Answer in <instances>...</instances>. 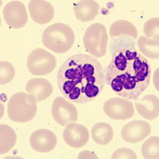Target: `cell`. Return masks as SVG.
Returning <instances> with one entry per match:
<instances>
[{"instance_id": "cell-13", "label": "cell", "mask_w": 159, "mask_h": 159, "mask_svg": "<svg viewBox=\"0 0 159 159\" xmlns=\"http://www.w3.org/2000/svg\"><path fill=\"white\" fill-rule=\"evenodd\" d=\"M28 7L31 18L38 24L48 23L54 17V8L48 1L32 0L29 2Z\"/></svg>"}, {"instance_id": "cell-4", "label": "cell", "mask_w": 159, "mask_h": 159, "mask_svg": "<svg viewBox=\"0 0 159 159\" xmlns=\"http://www.w3.org/2000/svg\"><path fill=\"white\" fill-rule=\"evenodd\" d=\"M36 98L25 92H17L8 102V116L15 123H27L32 120L37 114Z\"/></svg>"}, {"instance_id": "cell-15", "label": "cell", "mask_w": 159, "mask_h": 159, "mask_svg": "<svg viewBox=\"0 0 159 159\" xmlns=\"http://www.w3.org/2000/svg\"><path fill=\"white\" fill-rule=\"evenodd\" d=\"M25 91L36 98L37 102L47 99L52 93V86L50 82L43 78L30 80L25 85Z\"/></svg>"}, {"instance_id": "cell-24", "label": "cell", "mask_w": 159, "mask_h": 159, "mask_svg": "<svg viewBox=\"0 0 159 159\" xmlns=\"http://www.w3.org/2000/svg\"><path fill=\"white\" fill-rule=\"evenodd\" d=\"M112 159H135L137 155L131 149L129 148H119L113 153L111 156Z\"/></svg>"}, {"instance_id": "cell-6", "label": "cell", "mask_w": 159, "mask_h": 159, "mask_svg": "<svg viewBox=\"0 0 159 159\" xmlns=\"http://www.w3.org/2000/svg\"><path fill=\"white\" fill-rule=\"evenodd\" d=\"M57 59L52 53L45 49H36L33 50L27 59V68L34 76H45L54 70Z\"/></svg>"}, {"instance_id": "cell-23", "label": "cell", "mask_w": 159, "mask_h": 159, "mask_svg": "<svg viewBox=\"0 0 159 159\" xmlns=\"http://www.w3.org/2000/svg\"><path fill=\"white\" fill-rule=\"evenodd\" d=\"M144 34L149 39L159 40V18H153L145 22Z\"/></svg>"}, {"instance_id": "cell-22", "label": "cell", "mask_w": 159, "mask_h": 159, "mask_svg": "<svg viewBox=\"0 0 159 159\" xmlns=\"http://www.w3.org/2000/svg\"><path fill=\"white\" fill-rule=\"evenodd\" d=\"M15 69L10 62L2 61L0 62V84L5 85L14 79Z\"/></svg>"}, {"instance_id": "cell-5", "label": "cell", "mask_w": 159, "mask_h": 159, "mask_svg": "<svg viewBox=\"0 0 159 159\" xmlns=\"http://www.w3.org/2000/svg\"><path fill=\"white\" fill-rule=\"evenodd\" d=\"M107 30L101 23L92 24L86 30L84 35L85 50L93 57H102L107 53Z\"/></svg>"}, {"instance_id": "cell-21", "label": "cell", "mask_w": 159, "mask_h": 159, "mask_svg": "<svg viewBox=\"0 0 159 159\" xmlns=\"http://www.w3.org/2000/svg\"><path fill=\"white\" fill-rule=\"evenodd\" d=\"M142 155L146 159H158L159 139L157 136L150 137L142 146Z\"/></svg>"}, {"instance_id": "cell-1", "label": "cell", "mask_w": 159, "mask_h": 159, "mask_svg": "<svg viewBox=\"0 0 159 159\" xmlns=\"http://www.w3.org/2000/svg\"><path fill=\"white\" fill-rule=\"evenodd\" d=\"M60 92L67 100L86 103L100 95L105 85V75L100 62L85 53L69 57L57 72Z\"/></svg>"}, {"instance_id": "cell-14", "label": "cell", "mask_w": 159, "mask_h": 159, "mask_svg": "<svg viewBox=\"0 0 159 159\" xmlns=\"http://www.w3.org/2000/svg\"><path fill=\"white\" fill-rule=\"evenodd\" d=\"M135 107L142 117L154 120L159 115L158 97L155 95H147L135 102Z\"/></svg>"}, {"instance_id": "cell-17", "label": "cell", "mask_w": 159, "mask_h": 159, "mask_svg": "<svg viewBox=\"0 0 159 159\" xmlns=\"http://www.w3.org/2000/svg\"><path fill=\"white\" fill-rule=\"evenodd\" d=\"M110 35L112 39L121 37H127L135 40L138 36V31L131 22L127 20H118L111 25Z\"/></svg>"}, {"instance_id": "cell-9", "label": "cell", "mask_w": 159, "mask_h": 159, "mask_svg": "<svg viewBox=\"0 0 159 159\" xmlns=\"http://www.w3.org/2000/svg\"><path fill=\"white\" fill-rule=\"evenodd\" d=\"M3 16L6 23L12 29H21L28 21L26 8L20 1L8 2L3 9Z\"/></svg>"}, {"instance_id": "cell-10", "label": "cell", "mask_w": 159, "mask_h": 159, "mask_svg": "<svg viewBox=\"0 0 159 159\" xmlns=\"http://www.w3.org/2000/svg\"><path fill=\"white\" fill-rule=\"evenodd\" d=\"M151 133L150 123L143 120H134L123 127L121 137L129 143H138L143 141Z\"/></svg>"}, {"instance_id": "cell-25", "label": "cell", "mask_w": 159, "mask_h": 159, "mask_svg": "<svg viewBox=\"0 0 159 159\" xmlns=\"http://www.w3.org/2000/svg\"><path fill=\"white\" fill-rule=\"evenodd\" d=\"M86 157H90V158H97L96 155L90 151H84L79 154L78 158H86Z\"/></svg>"}, {"instance_id": "cell-18", "label": "cell", "mask_w": 159, "mask_h": 159, "mask_svg": "<svg viewBox=\"0 0 159 159\" xmlns=\"http://www.w3.org/2000/svg\"><path fill=\"white\" fill-rule=\"evenodd\" d=\"M113 129L106 123H98L92 129V137L96 143L99 145H107L113 139Z\"/></svg>"}, {"instance_id": "cell-2", "label": "cell", "mask_w": 159, "mask_h": 159, "mask_svg": "<svg viewBox=\"0 0 159 159\" xmlns=\"http://www.w3.org/2000/svg\"><path fill=\"white\" fill-rule=\"evenodd\" d=\"M150 63L134 45H119L112 53L105 80L119 96L135 100L150 85Z\"/></svg>"}, {"instance_id": "cell-20", "label": "cell", "mask_w": 159, "mask_h": 159, "mask_svg": "<svg viewBox=\"0 0 159 159\" xmlns=\"http://www.w3.org/2000/svg\"><path fill=\"white\" fill-rule=\"evenodd\" d=\"M137 44L139 50L143 55L152 59H158L159 40L149 39L142 36L139 38Z\"/></svg>"}, {"instance_id": "cell-8", "label": "cell", "mask_w": 159, "mask_h": 159, "mask_svg": "<svg viewBox=\"0 0 159 159\" xmlns=\"http://www.w3.org/2000/svg\"><path fill=\"white\" fill-rule=\"evenodd\" d=\"M103 111L109 118L116 120H126L134 116V105L130 100L121 98H111L103 104Z\"/></svg>"}, {"instance_id": "cell-3", "label": "cell", "mask_w": 159, "mask_h": 159, "mask_svg": "<svg viewBox=\"0 0 159 159\" xmlns=\"http://www.w3.org/2000/svg\"><path fill=\"white\" fill-rule=\"evenodd\" d=\"M74 32L65 23H54L45 30L42 42L45 47L57 53H65L74 44Z\"/></svg>"}, {"instance_id": "cell-16", "label": "cell", "mask_w": 159, "mask_h": 159, "mask_svg": "<svg viewBox=\"0 0 159 159\" xmlns=\"http://www.w3.org/2000/svg\"><path fill=\"white\" fill-rule=\"evenodd\" d=\"M76 18L81 22H90L95 19L99 14V5L96 1L83 0L76 2L73 6Z\"/></svg>"}, {"instance_id": "cell-19", "label": "cell", "mask_w": 159, "mask_h": 159, "mask_svg": "<svg viewBox=\"0 0 159 159\" xmlns=\"http://www.w3.org/2000/svg\"><path fill=\"white\" fill-rule=\"evenodd\" d=\"M17 135L14 129L6 124L0 126V154H4L15 147Z\"/></svg>"}, {"instance_id": "cell-11", "label": "cell", "mask_w": 159, "mask_h": 159, "mask_svg": "<svg viewBox=\"0 0 159 159\" xmlns=\"http://www.w3.org/2000/svg\"><path fill=\"white\" fill-rule=\"evenodd\" d=\"M63 139L69 147L76 149L80 148L89 142V130L83 125L71 123L64 130Z\"/></svg>"}, {"instance_id": "cell-7", "label": "cell", "mask_w": 159, "mask_h": 159, "mask_svg": "<svg viewBox=\"0 0 159 159\" xmlns=\"http://www.w3.org/2000/svg\"><path fill=\"white\" fill-rule=\"evenodd\" d=\"M52 116L58 124L64 127L77 121L78 111L73 103L58 96L52 103Z\"/></svg>"}, {"instance_id": "cell-12", "label": "cell", "mask_w": 159, "mask_h": 159, "mask_svg": "<svg viewBox=\"0 0 159 159\" xmlns=\"http://www.w3.org/2000/svg\"><path fill=\"white\" fill-rule=\"evenodd\" d=\"M30 146L35 151L47 153L56 147L57 139L52 131L48 129H39L33 132L30 138Z\"/></svg>"}]
</instances>
